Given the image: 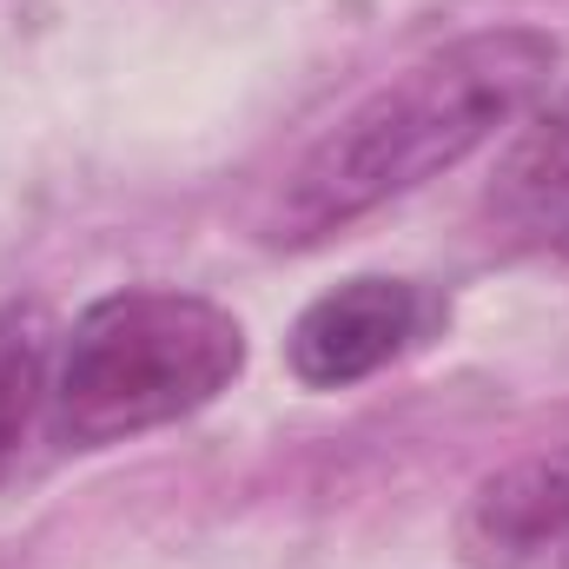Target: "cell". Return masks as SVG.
<instances>
[{
	"label": "cell",
	"instance_id": "obj_1",
	"mask_svg": "<svg viewBox=\"0 0 569 569\" xmlns=\"http://www.w3.org/2000/svg\"><path fill=\"white\" fill-rule=\"evenodd\" d=\"M550 67L557 40L537 27H483L411 60L284 172L266 239L318 246L385 199L450 172L550 87Z\"/></svg>",
	"mask_w": 569,
	"mask_h": 569
},
{
	"label": "cell",
	"instance_id": "obj_2",
	"mask_svg": "<svg viewBox=\"0 0 569 569\" xmlns=\"http://www.w3.org/2000/svg\"><path fill=\"white\" fill-rule=\"evenodd\" d=\"M246 371V331L199 291H107L53 358V430L80 450L206 411Z\"/></svg>",
	"mask_w": 569,
	"mask_h": 569
},
{
	"label": "cell",
	"instance_id": "obj_3",
	"mask_svg": "<svg viewBox=\"0 0 569 569\" xmlns=\"http://www.w3.org/2000/svg\"><path fill=\"white\" fill-rule=\"evenodd\" d=\"M430 325H437V298L425 284L351 279L298 311V325L284 338V365L311 391H345V385L385 371L391 358H405L411 345H425Z\"/></svg>",
	"mask_w": 569,
	"mask_h": 569
},
{
	"label": "cell",
	"instance_id": "obj_4",
	"mask_svg": "<svg viewBox=\"0 0 569 569\" xmlns=\"http://www.w3.org/2000/svg\"><path fill=\"white\" fill-rule=\"evenodd\" d=\"M457 537L483 569H569V443L483 477Z\"/></svg>",
	"mask_w": 569,
	"mask_h": 569
},
{
	"label": "cell",
	"instance_id": "obj_5",
	"mask_svg": "<svg viewBox=\"0 0 569 569\" xmlns=\"http://www.w3.org/2000/svg\"><path fill=\"white\" fill-rule=\"evenodd\" d=\"M490 212L517 246L569 259V93L503 159Z\"/></svg>",
	"mask_w": 569,
	"mask_h": 569
},
{
	"label": "cell",
	"instance_id": "obj_6",
	"mask_svg": "<svg viewBox=\"0 0 569 569\" xmlns=\"http://www.w3.org/2000/svg\"><path fill=\"white\" fill-rule=\"evenodd\" d=\"M40 418L53 425V331L33 305L0 311V483L20 470Z\"/></svg>",
	"mask_w": 569,
	"mask_h": 569
}]
</instances>
